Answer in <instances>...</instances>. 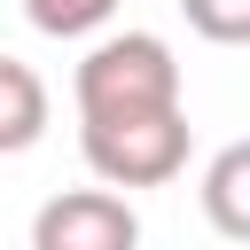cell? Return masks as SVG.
Here are the masks:
<instances>
[{
  "label": "cell",
  "mask_w": 250,
  "mask_h": 250,
  "mask_svg": "<svg viewBox=\"0 0 250 250\" xmlns=\"http://www.w3.org/2000/svg\"><path fill=\"white\" fill-rule=\"evenodd\" d=\"M180 16L211 47H250V0H180Z\"/></svg>",
  "instance_id": "obj_7"
},
{
  "label": "cell",
  "mask_w": 250,
  "mask_h": 250,
  "mask_svg": "<svg viewBox=\"0 0 250 250\" xmlns=\"http://www.w3.org/2000/svg\"><path fill=\"white\" fill-rule=\"evenodd\" d=\"M203 219L227 242H250V141H227L203 164Z\"/></svg>",
  "instance_id": "obj_5"
},
{
  "label": "cell",
  "mask_w": 250,
  "mask_h": 250,
  "mask_svg": "<svg viewBox=\"0 0 250 250\" xmlns=\"http://www.w3.org/2000/svg\"><path fill=\"white\" fill-rule=\"evenodd\" d=\"M47 133V78L16 55H0V156H23L39 148Z\"/></svg>",
  "instance_id": "obj_4"
},
{
  "label": "cell",
  "mask_w": 250,
  "mask_h": 250,
  "mask_svg": "<svg viewBox=\"0 0 250 250\" xmlns=\"http://www.w3.org/2000/svg\"><path fill=\"white\" fill-rule=\"evenodd\" d=\"M31 250H141V211L117 188H62L31 211Z\"/></svg>",
  "instance_id": "obj_3"
},
{
  "label": "cell",
  "mask_w": 250,
  "mask_h": 250,
  "mask_svg": "<svg viewBox=\"0 0 250 250\" xmlns=\"http://www.w3.org/2000/svg\"><path fill=\"white\" fill-rule=\"evenodd\" d=\"M78 148H86V172L102 188H164V180L188 172V109L78 125Z\"/></svg>",
  "instance_id": "obj_2"
},
{
  "label": "cell",
  "mask_w": 250,
  "mask_h": 250,
  "mask_svg": "<svg viewBox=\"0 0 250 250\" xmlns=\"http://www.w3.org/2000/svg\"><path fill=\"white\" fill-rule=\"evenodd\" d=\"M70 102H78V125H102V117H148V109H180V62L156 31H109L78 55L70 70Z\"/></svg>",
  "instance_id": "obj_1"
},
{
  "label": "cell",
  "mask_w": 250,
  "mask_h": 250,
  "mask_svg": "<svg viewBox=\"0 0 250 250\" xmlns=\"http://www.w3.org/2000/svg\"><path fill=\"white\" fill-rule=\"evenodd\" d=\"M23 16L47 31V39H86L117 16V0H23Z\"/></svg>",
  "instance_id": "obj_6"
}]
</instances>
